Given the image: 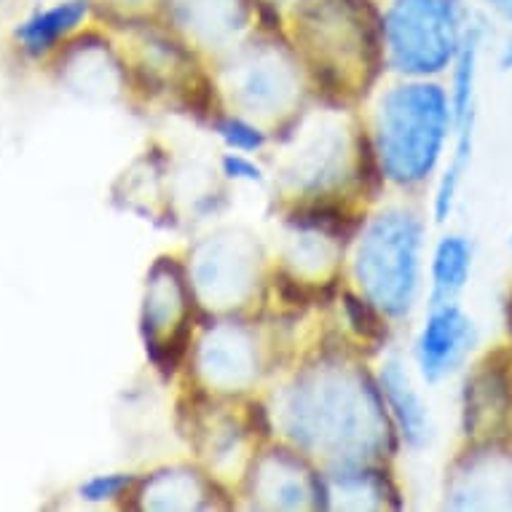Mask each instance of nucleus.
I'll return each mask as SVG.
<instances>
[{
	"instance_id": "nucleus-1",
	"label": "nucleus",
	"mask_w": 512,
	"mask_h": 512,
	"mask_svg": "<svg viewBox=\"0 0 512 512\" xmlns=\"http://www.w3.org/2000/svg\"><path fill=\"white\" fill-rule=\"evenodd\" d=\"M381 161L397 183L427 175L440 151L445 124L443 94L435 86H400L381 102Z\"/></svg>"
},
{
	"instance_id": "nucleus-2",
	"label": "nucleus",
	"mask_w": 512,
	"mask_h": 512,
	"mask_svg": "<svg viewBox=\"0 0 512 512\" xmlns=\"http://www.w3.org/2000/svg\"><path fill=\"white\" fill-rule=\"evenodd\" d=\"M419 228L408 215H381L360 247V279L370 298L387 314H405L416 290Z\"/></svg>"
},
{
	"instance_id": "nucleus-3",
	"label": "nucleus",
	"mask_w": 512,
	"mask_h": 512,
	"mask_svg": "<svg viewBox=\"0 0 512 512\" xmlns=\"http://www.w3.org/2000/svg\"><path fill=\"white\" fill-rule=\"evenodd\" d=\"M451 0H395L387 14V38L397 70H440L451 43Z\"/></svg>"
},
{
	"instance_id": "nucleus-4",
	"label": "nucleus",
	"mask_w": 512,
	"mask_h": 512,
	"mask_svg": "<svg viewBox=\"0 0 512 512\" xmlns=\"http://www.w3.org/2000/svg\"><path fill=\"white\" fill-rule=\"evenodd\" d=\"M472 322L454 303H440L419 336V365L427 381H440L464 360L472 346Z\"/></svg>"
},
{
	"instance_id": "nucleus-5",
	"label": "nucleus",
	"mask_w": 512,
	"mask_h": 512,
	"mask_svg": "<svg viewBox=\"0 0 512 512\" xmlns=\"http://www.w3.org/2000/svg\"><path fill=\"white\" fill-rule=\"evenodd\" d=\"M89 3L86 0H62L51 9H38L33 17H27L22 25L17 27V41L25 46L27 54H43L49 51L54 43L68 35L70 30H76L81 25V19L86 17Z\"/></svg>"
},
{
	"instance_id": "nucleus-6",
	"label": "nucleus",
	"mask_w": 512,
	"mask_h": 512,
	"mask_svg": "<svg viewBox=\"0 0 512 512\" xmlns=\"http://www.w3.org/2000/svg\"><path fill=\"white\" fill-rule=\"evenodd\" d=\"M472 266V247L462 236H445L435 252V266H432V279H435V290H432V301L435 306L440 303H451L456 293H462L467 285Z\"/></svg>"
},
{
	"instance_id": "nucleus-7",
	"label": "nucleus",
	"mask_w": 512,
	"mask_h": 512,
	"mask_svg": "<svg viewBox=\"0 0 512 512\" xmlns=\"http://www.w3.org/2000/svg\"><path fill=\"white\" fill-rule=\"evenodd\" d=\"M381 384H384V392L389 397V405L395 408V416L403 427V435L411 440L413 445L424 443L427 437V411L421 405L419 395L413 392L411 384H408V376L403 373L400 365H387L384 373H381Z\"/></svg>"
},
{
	"instance_id": "nucleus-8",
	"label": "nucleus",
	"mask_w": 512,
	"mask_h": 512,
	"mask_svg": "<svg viewBox=\"0 0 512 512\" xmlns=\"http://www.w3.org/2000/svg\"><path fill=\"white\" fill-rule=\"evenodd\" d=\"M475 59H478V33L472 30L467 35L462 49V59H459V73H456V118L459 124L470 121L472 118V84H475Z\"/></svg>"
},
{
	"instance_id": "nucleus-9",
	"label": "nucleus",
	"mask_w": 512,
	"mask_h": 512,
	"mask_svg": "<svg viewBox=\"0 0 512 512\" xmlns=\"http://www.w3.org/2000/svg\"><path fill=\"white\" fill-rule=\"evenodd\" d=\"M218 132L231 148H236V151H255V148H261L263 145L261 132H258L255 126L239 121V118H226V121H220Z\"/></svg>"
},
{
	"instance_id": "nucleus-10",
	"label": "nucleus",
	"mask_w": 512,
	"mask_h": 512,
	"mask_svg": "<svg viewBox=\"0 0 512 512\" xmlns=\"http://www.w3.org/2000/svg\"><path fill=\"white\" fill-rule=\"evenodd\" d=\"M132 478L129 475H97V478L86 480L81 486V496L89 499V502H105V499H113L124 488H129Z\"/></svg>"
},
{
	"instance_id": "nucleus-11",
	"label": "nucleus",
	"mask_w": 512,
	"mask_h": 512,
	"mask_svg": "<svg viewBox=\"0 0 512 512\" xmlns=\"http://www.w3.org/2000/svg\"><path fill=\"white\" fill-rule=\"evenodd\" d=\"M346 311H349V317H352L357 333H362L365 338L384 336V325H381V319L373 314V309H370L368 303H362L360 298H354V295H346Z\"/></svg>"
},
{
	"instance_id": "nucleus-12",
	"label": "nucleus",
	"mask_w": 512,
	"mask_h": 512,
	"mask_svg": "<svg viewBox=\"0 0 512 512\" xmlns=\"http://www.w3.org/2000/svg\"><path fill=\"white\" fill-rule=\"evenodd\" d=\"M223 167H226V172L231 177H242V180H261V169L255 167V164H250L247 159H242V156H226V159H223Z\"/></svg>"
},
{
	"instance_id": "nucleus-13",
	"label": "nucleus",
	"mask_w": 512,
	"mask_h": 512,
	"mask_svg": "<svg viewBox=\"0 0 512 512\" xmlns=\"http://www.w3.org/2000/svg\"><path fill=\"white\" fill-rule=\"evenodd\" d=\"M494 6L499 11H502L504 17H510L512 19V0H494Z\"/></svg>"
}]
</instances>
